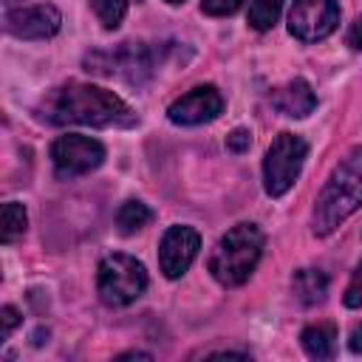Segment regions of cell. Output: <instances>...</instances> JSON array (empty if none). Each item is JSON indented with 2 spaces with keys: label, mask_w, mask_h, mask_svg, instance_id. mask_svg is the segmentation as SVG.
Segmentation results:
<instances>
[{
  "label": "cell",
  "mask_w": 362,
  "mask_h": 362,
  "mask_svg": "<svg viewBox=\"0 0 362 362\" xmlns=\"http://www.w3.org/2000/svg\"><path fill=\"white\" fill-rule=\"evenodd\" d=\"M40 116L51 124H88V127H127L136 122V113L113 90L68 82L54 88L42 105Z\"/></svg>",
  "instance_id": "obj_1"
},
{
  "label": "cell",
  "mask_w": 362,
  "mask_h": 362,
  "mask_svg": "<svg viewBox=\"0 0 362 362\" xmlns=\"http://www.w3.org/2000/svg\"><path fill=\"white\" fill-rule=\"evenodd\" d=\"M362 206V147H354L328 175L314 204V235H331L348 215Z\"/></svg>",
  "instance_id": "obj_2"
},
{
  "label": "cell",
  "mask_w": 362,
  "mask_h": 362,
  "mask_svg": "<svg viewBox=\"0 0 362 362\" xmlns=\"http://www.w3.org/2000/svg\"><path fill=\"white\" fill-rule=\"evenodd\" d=\"M260 255H263V232L255 223H238L212 249L209 272L221 286L232 288L249 280Z\"/></svg>",
  "instance_id": "obj_3"
},
{
  "label": "cell",
  "mask_w": 362,
  "mask_h": 362,
  "mask_svg": "<svg viewBox=\"0 0 362 362\" xmlns=\"http://www.w3.org/2000/svg\"><path fill=\"white\" fill-rule=\"evenodd\" d=\"M96 288L105 305H113V308L130 305L147 288V272L130 255H107L99 263Z\"/></svg>",
  "instance_id": "obj_4"
},
{
  "label": "cell",
  "mask_w": 362,
  "mask_h": 362,
  "mask_svg": "<svg viewBox=\"0 0 362 362\" xmlns=\"http://www.w3.org/2000/svg\"><path fill=\"white\" fill-rule=\"evenodd\" d=\"M305 156H308V144L294 133H280L272 141L263 161V187L272 198H280L294 187Z\"/></svg>",
  "instance_id": "obj_5"
},
{
  "label": "cell",
  "mask_w": 362,
  "mask_h": 362,
  "mask_svg": "<svg viewBox=\"0 0 362 362\" xmlns=\"http://www.w3.org/2000/svg\"><path fill=\"white\" fill-rule=\"evenodd\" d=\"M85 68L99 76H116L130 85L147 82L153 74V57L141 42H122L110 51H93L85 57Z\"/></svg>",
  "instance_id": "obj_6"
},
{
  "label": "cell",
  "mask_w": 362,
  "mask_h": 362,
  "mask_svg": "<svg viewBox=\"0 0 362 362\" xmlns=\"http://www.w3.org/2000/svg\"><path fill=\"white\" fill-rule=\"evenodd\" d=\"M51 161L59 178H76L96 170L105 161V147L90 136L68 133L51 144Z\"/></svg>",
  "instance_id": "obj_7"
},
{
  "label": "cell",
  "mask_w": 362,
  "mask_h": 362,
  "mask_svg": "<svg viewBox=\"0 0 362 362\" xmlns=\"http://www.w3.org/2000/svg\"><path fill=\"white\" fill-rule=\"evenodd\" d=\"M339 23L337 0H294L288 11V31L300 42H317L334 34Z\"/></svg>",
  "instance_id": "obj_8"
},
{
  "label": "cell",
  "mask_w": 362,
  "mask_h": 362,
  "mask_svg": "<svg viewBox=\"0 0 362 362\" xmlns=\"http://www.w3.org/2000/svg\"><path fill=\"white\" fill-rule=\"evenodd\" d=\"M223 110V96L218 88L212 85H198L192 88L189 93H184L181 99H175L167 110L170 122L173 124H181V127H195V124H204V122H212L218 119Z\"/></svg>",
  "instance_id": "obj_9"
},
{
  "label": "cell",
  "mask_w": 362,
  "mask_h": 362,
  "mask_svg": "<svg viewBox=\"0 0 362 362\" xmlns=\"http://www.w3.org/2000/svg\"><path fill=\"white\" fill-rule=\"evenodd\" d=\"M198 249H201V238L192 226H170L158 246V266H161L164 277H170V280L181 277L192 266Z\"/></svg>",
  "instance_id": "obj_10"
},
{
  "label": "cell",
  "mask_w": 362,
  "mask_h": 362,
  "mask_svg": "<svg viewBox=\"0 0 362 362\" xmlns=\"http://www.w3.org/2000/svg\"><path fill=\"white\" fill-rule=\"evenodd\" d=\"M59 11L48 3L40 6H28V8H17L6 14V31L20 37V40H45L54 37L59 31Z\"/></svg>",
  "instance_id": "obj_11"
},
{
  "label": "cell",
  "mask_w": 362,
  "mask_h": 362,
  "mask_svg": "<svg viewBox=\"0 0 362 362\" xmlns=\"http://www.w3.org/2000/svg\"><path fill=\"white\" fill-rule=\"evenodd\" d=\"M272 105L283 116L303 119L317 107V96H314V90H311V85L305 79H291V82H286L283 88H277L272 93Z\"/></svg>",
  "instance_id": "obj_12"
},
{
  "label": "cell",
  "mask_w": 362,
  "mask_h": 362,
  "mask_svg": "<svg viewBox=\"0 0 362 362\" xmlns=\"http://www.w3.org/2000/svg\"><path fill=\"white\" fill-rule=\"evenodd\" d=\"M300 342L305 348L308 356L314 359H331L337 351V325L334 322H314L308 328H303Z\"/></svg>",
  "instance_id": "obj_13"
},
{
  "label": "cell",
  "mask_w": 362,
  "mask_h": 362,
  "mask_svg": "<svg viewBox=\"0 0 362 362\" xmlns=\"http://www.w3.org/2000/svg\"><path fill=\"white\" fill-rule=\"evenodd\" d=\"M291 288L303 305H320L325 303V294H328V277L320 269H300L294 272Z\"/></svg>",
  "instance_id": "obj_14"
},
{
  "label": "cell",
  "mask_w": 362,
  "mask_h": 362,
  "mask_svg": "<svg viewBox=\"0 0 362 362\" xmlns=\"http://www.w3.org/2000/svg\"><path fill=\"white\" fill-rule=\"evenodd\" d=\"M150 221H153V212L141 201H124L116 212V226H119L122 235H133V232L144 229Z\"/></svg>",
  "instance_id": "obj_15"
},
{
  "label": "cell",
  "mask_w": 362,
  "mask_h": 362,
  "mask_svg": "<svg viewBox=\"0 0 362 362\" xmlns=\"http://www.w3.org/2000/svg\"><path fill=\"white\" fill-rule=\"evenodd\" d=\"M283 0H249V25L257 31H269L280 17Z\"/></svg>",
  "instance_id": "obj_16"
},
{
  "label": "cell",
  "mask_w": 362,
  "mask_h": 362,
  "mask_svg": "<svg viewBox=\"0 0 362 362\" xmlns=\"http://www.w3.org/2000/svg\"><path fill=\"white\" fill-rule=\"evenodd\" d=\"M25 223H28V218L20 204H14V201L3 204V243L17 240L25 232Z\"/></svg>",
  "instance_id": "obj_17"
},
{
  "label": "cell",
  "mask_w": 362,
  "mask_h": 362,
  "mask_svg": "<svg viewBox=\"0 0 362 362\" xmlns=\"http://www.w3.org/2000/svg\"><path fill=\"white\" fill-rule=\"evenodd\" d=\"M90 8L105 28H116L127 14V0H90Z\"/></svg>",
  "instance_id": "obj_18"
},
{
  "label": "cell",
  "mask_w": 362,
  "mask_h": 362,
  "mask_svg": "<svg viewBox=\"0 0 362 362\" xmlns=\"http://www.w3.org/2000/svg\"><path fill=\"white\" fill-rule=\"evenodd\" d=\"M243 6V0H201V8L212 17H226V14H235L238 8Z\"/></svg>",
  "instance_id": "obj_19"
},
{
  "label": "cell",
  "mask_w": 362,
  "mask_h": 362,
  "mask_svg": "<svg viewBox=\"0 0 362 362\" xmlns=\"http://www.w3.org/2000/svg\"><path fill=\"white\" fill-rule=\"evenodd\" d=\"M345 305L348 308H362V263L356 266L348 288H345Z\"/></svg>",
  "instance_id": "obj_20"
},
{
  "label": "cell",
  "mask_w": 362,
  "mask_h": 362,
  "mask_svg": "<svg viewBox=\"0 0 362 362\" xmlns=\"http://www.w3.org/2000/svg\"><path fill=\"white\" fill-rule=\"evenodd\" d=\"M249 144H252V133L243 130V127H238V130H232V133L226 136V147H229L232 153H243V150H249Z\"/></svg>",
  "instance_id": "obj_21"
},
{
  "label": "cell",
  "mask_w": 362,
  "mask_h": 362,
  "mask_svg": "<svg viewBox=\"0 0 362 362\" xmlns=\"http://www.w3.org/2000/svg\"><path fill=\"white\" fill-rule=\"evenodd\" d=\"M0 322H3V339L20 325V314H17V308H11V305H3V311H0Z\"/></svg>",
  "instance_id": "obj_22"
},
{
  "label": "cell",
  "mask_w": 362,
  "mask_h": 362,
  "mask_svg": "<svg viewBox=\"0 0 362 362\" xmlns=\"http://www.w3.org/2000/svg\"><path fill=\"white\" fill-rule=\"evenodd\" d=\"M348 45L356 48V51H362V17H356L351 23V28H348Z\"/></svg>",
  "instance_id": "obj_23"
},
{
  "label": "cell",
  "mask_w": 362,
  "mask_h": 362,
  "mask_svg": "<svg viewBox=\"0 0 362 362\" xmlns=\"http://www.w3.org/2000/svg\"><path fill=\"white\" fill-rule=\"evenodd\" d=\"M348 345H351V351H354V354H362V325H356V328L351 331Z\"/></svg>",
  "instance_id": "obj_24"
},
{
  "label": "cell",
  "mask_w": 362,
  "mask_h": 362,
  "mask_svg": "<svg viewBox=\"0 0 362 362\" xmlns=\"http://www.w3.org/2000/svg\"><path fill=\"white\" fill-rule=\"evenodd\" d=\"M3 3H6V6H14V3H20V0H3Z\"/></svg>",
  "instance_id": "obj_25"
},
{
  "label": "cell",
  "mask_w": 362,
  "mask_h": 362,
  "mask_svg": "<svg viewBox=\"0 0 362 362\" xmlns=\"http://www.w3.org/2000/svg\"><path fill=\"white\" fill-rule=\"evenodd\" d=\"M167 3H184V0H167Z\"/></svg>",
  "instance_id": "obj_26"
}]
</instances>
